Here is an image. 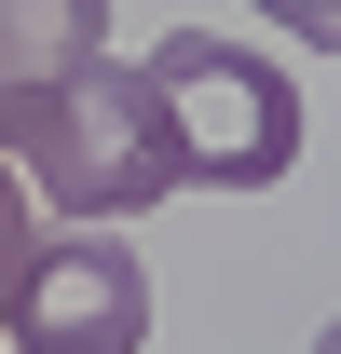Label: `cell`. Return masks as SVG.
Segmentation results:
<instances>
[{"label": "cell", "instance_id": "obj_2", "mask_svg": "<svg viewBox=\"0 0 341 354\" xmlns=\"http://www.w3.org/2000/svg\"><path fill=\"white\" fill-rule=\"evenodd\" d=\"M137 68H150V95H164V123H177V164H191V191H273V177L300 164V82H287L259 41L164 28Z\"/></svg>", "mask_w": 341, "mask_h": 354}, {"label": "cell", "instance_id": "obj_3", "mask_svg": "<svg viewBox=\"0 0 341 354\" xmlns=\"http://www.w3.org/2000/svg\"><path fill=\"white\" fill-rule=\"evenodd\" d=\"M150 341V259L123 232H42L14 286V354H137Z\"/></svg>", "mask_w": 341, "mask_h": 354}, {"label": "cell", "instance_id": "obj_6", "mask_svg": "<svg viewBox=\"0 0 341 354\" xmlns=\"http://www.w3.org/2000/svg\"><path fill=\"white\" fill-rule=\"evenodd\" d=\"M259 28H287V41H314V55H341V0H246Z\"/></svg>", "mask_w": 341, "mask_h": 354}, {"label": "cell", "instance_id": "obj_4", "mask_svg": "<svg viewBox=\"0 0 341 354\" xmlns=\"http://www.w3.org/2000/svg\"><path fill=\"white\" fill-rule=\"evenodd\" d=\"M110 55V0H0V82H69Z\"/></svg>", "mask_w": 341, "mask_h": 354}, {"label": "cell", "instance_id": "obj_7", "mask_svg": "<svg viewBox=\"0 0 341 354\" xmlns=\"http://www.w3.org/2000/svg\"><path fill=\"white\" fill-rule=\"evenodd\" d=\"M314 354H341V327H314Z\"/></svg>", "mask_w": 341, "mask_h": 354}, {"label": "cell", "instance_id": "obj_1", "mask_svg": "<svg viewBox=\"0 0 341 354\" xmlns=\"http://www.w3.org/2000/svg\"><path fill=\"white\" fill-rule=\"evenodd\" d=\"M0 164H28L42 177V218H82V232L150 218L164 191H191L164 95H150V68H123V55H96L69 82H0Z\"/></svg>", "mask_w": 341, "mask_h": 354}, {"label": "cell", "instance_id": "obj_5", "mask_svg": "<svg viewBox=\"0 0 341 354\" xmlns=\"http://www.w3.org/2000/svg\"><path fill=\"white\" fill-rule=\"evenodd\" d=\"M28 245H42V218H28V191H14V164H0V354H14V286H28Z\"/></svg>", "mask_w": 341, "mask_h": 354}]
</instances>
